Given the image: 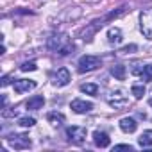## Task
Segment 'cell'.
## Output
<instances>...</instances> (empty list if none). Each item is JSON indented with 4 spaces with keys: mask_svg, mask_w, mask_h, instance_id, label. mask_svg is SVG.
Masks as SVG:
<instances>
[{
    "mask_svg": "<svg viewBox=\"0 0 152 152\" xmlns=\"http://www.w3.org/2000/svg\"><path fill=\"white\" fill-rule=\"evenodd\" d=\"M47 48L59 54V56H68L72 50H73V43L70 41L68 34L64 32H59V34H52L47 41Z\"/></svg>",
    "mask_w": 152,
    "mask_h": 152,
    "instance_id": "6da1fadb",
    "label": "cell"
},
{
    "mask_svg": "<svg viewBox=\"0 0 152 152\" xmlns=\"http://www.w3.org/2000/svg\"><path fill=\"white\" fill-rule=\"evenodd\" d=\"M111 75L116 81H124L127 75V68L124 64H115V66H111Z\"/></svg>",
    "mask_w": 152,
    "mask_h": 152,
    "instance_id": "2e32d148",
    "label": "cell"
},
{
    "mask_svg": "<svg viewBox=\"0 0 152 152\" xmlns=\"http://www.w3.org/2000/svg\"><path fill=\"white\" fill-rule=\"evenodd\" d=\"M148 104H150V106H152V97H150V99H148Z\"/></svg>",
    "mask_w": 152,
    "mask_h": 152,
    "instance_id": "f1b7e54d",
    "label": "cell"
},
{
    "mask_svg": "<svg viewBox=\"0 0 152 152\" xmlns=\"http://www.w3.org/2000/svg\"><path fill=\"white\" fill-rule=\"evenodd\" d=\"M127 11H131V9H129L127 6H122V7H118L116 11H111V13L106 16V22H109V20H115V18H120V16H122V15H125Z\"/></svg>",
    "mask_w": 152,
    "mask_h": 152,
    "instance_id": "d6986e66",
    "label": "cell"
},
{
    "mask_svg": "<svg viewBox=\"0 0 152 152\" xmlns=\"http://www.w3.org/2000/svg\"><path fill=\"white\" fill-rule=\"evenodd\" d=\"M93 141H95V145H97V147L106 148V147H109L111 138H109L104 131H95V132H93Z\"/></svg>",
    "mask_w": 152,
    "mask_h": 152,
    "instance_id": "8fae6325",
    "label": "cell"
},
{
    "mask_svg": "<svg viewBox=\"0 0 152 152\" xmlns=\"http://www.w3.org/2000/svg\"><path fill=\"white\" fill-rule=\"evenodd\" d=\"M6 106H7V97L2 95V107H6Z\"/></svg>",
    "mask_w": 152,
    "mask_h": 152,
    "instance_id": "83f0119b",
    "label": "cell"
},
{
    "mask_svg": "<svg viewBox=\"0 0 152 152\" xmlns=\"http://www.w3.org/2000/svg\"><path fill=\"white\" fill-rule=\"evenodd\" d=\"M47 120H48V124L50 125H54V127H59V125H63L64 124V115L63 113H57V111H52V113H48L47 115Z\"/></svg>",
    "mask_w": 152,
    "mask_h": 152,
    "instance_id": "5bb4252c",
    "label": "cell"
},
{
    "mask_svg": "<svg viewBox=\"0 0 152 152\" xmlns=\"http://www.w3.org/2000/svg\"><path fill=\"white\" fill-rule=\"evenodd\" d=\"M70 107H72L73 113H77V115H86V113H90L93 109V104L88 102V100H83V99H75V100H72Z\"/></svg>",
    "mask_w": 152,
    "mask_h": 152,
    "instance_id": "9c48e42d",
    "label": "cell"
},
{
    "mask_svg": "<svg viewBox=\"0 0 152 152\" xmlns=\"http://www.w3.org/2000/svg\"><path fill=\"white\" fill-rule=\"evenodd\" d=\"M50 81H52V84H54V86L63 88V86H66V84L70 83V72H68L66 68H57V70L52 73Z\"/></svg>",
    "mask_w": 152,
    "mask_h": 152,
    "instance_id": "52a82bcc",
    "label": "cell"
},
{
    "mask_svg": "<svg viewBox=\"0 0 152 152\" xmlns=\"http://www.w3.org/2000/svg\"><path fill=\"white\" fill-rule=\"evenodd\" d=\"M86 134L88 131L81 125H72V127H66V138L68 141L75 143V145H83L86 141Z\"/></svg>",
    "mask_w": 152,
    "mask_h": 152,
    "instance_id": "3957f363",
    "label": "cell"
},
{
    "mask_svg": "<svg viewBox=\"0 0 152 152\" xmlns=\"http://www.w3.org/2000/svg\"><path fill=\"white\" fill-rule=\"evenodd\" d=\"M36 88V81L32 79H18L15 81V91L16 93H27V91H32Z\"/></svg>",
    "mask_w": 152,
    "mask_h": 152,
    "instance_id": "30bf717a",
    "label": "cell"
},
{
    "mask_svg": "<svg viewBox=\"0 0 152 152\" xmlns=\"http://www.w3.org/2000/svg\"><path fill=\"white\" fill-rule=\"evenodd\" d=\"M104 23H106V18H102V20H95L91 25H88V29H84V31L81 32V38H83L84 41H91L93 36L97 34V31L104 27Z\"/></svg>",
    "mask_w": 152,
    "mask_h": 152,
    "instance_id": "ba28073f",
    "label": "cell"
},
{
    "mask_svg": "<svg viewBox=\"0 0 152 152\" xmlns=\"http://www.w3.org/2000/svg\"><path fill=\"white\" fill-rule=\"evenodd\" d=\"M100 64H102V63H100V59H99L97 56H83V57L79 59V63H77V70H79L81 73H86V72L97 70Z\"/></svg>",
    "mask_w": 152,
    "mask_h": 152,
    "instance_id": "277c9868",
    "label": "cell"
},
{
    "mask_svg": "<svg viewBox=\"0 0 152 152\" xmlns=\"http://www.w3.org/2000/svg\"><path fill=\"white\" fill-rule=\"evenodd\" d=\"M20 70H22V72H34V70H38V66H36V63L27 61V63H23V64L20 66Z\"/></svg>",
    "mask_w": 152,
    "mask_h": 152,
    "instance_id": "cb8c5ba5",
    "label": "cell"
},
{
    "mask_svg": "<svg viewBox=\"0 0 152 152\" xmlns=\"http://www.w3.org/2000/svg\"><path fill=\"white\" fill-rule=\"evenodd\" d=\"M131 93L134 95V99H143V95H145V86H143V84H132V86H131Z\"/></svg>",
    "mask_w": 152,
    "mask_h": 152,
    "instance_id": "ffe728a7",
    "label": "cell"
},
{
    "mask_svg": "<svg viewBox=\"0 0 152 152\" xmlns=\"http://www.w3.org/2000/svg\"><path fill=\"white\" fill-rule=\"evenodd\" d=\"M81 91L86 93V95H93V97H97V95H99V86L93 84V83H86V84L81 86Z\"/></svg>",
    "mask_w": 152,
    "mask_h": 152,
    "instance_id": "ac0fdd59",
    "label": "cell"
},
{
    "mask_svg": "<svg viewBox=\"0 0 152 152\" xmlns=\"http://www.w3.org/2000/svg\"><path fill=\"white\" fill-rule=\"evenodd\" d=\"M7 141L16 150H25V148H31V145H32V141L27 134H11L7 138Z\"/></svg>",
    "mask_w": 152,
    "mask_h": 152,
    "instance_id": "8992f818",
    "label": "cell"
},
{
    "mask_svg": "<svg viewBox=\"0 0 152 152\" xmlns=\"http://www.w3.org/2000/svg\"><path fill=\"white\" fill-rule=\"evenodd\" d=\"M143 63H140V61H134L132 64H131V73L132 75H141V72H143Z\"/></svg>",
    "mask_w": 152,
    "mask_h": 152,
    "instance_id": "603a6c76",
    "label": "cell"
},
{
    "mask_svg": "<svg viewBox=\"0 0 152 152\" xmlns=\"http://www.w3.org/2000/svg\"><path fill=\"white\" fill-rule=\"evenodd\" d=\"M138 143H140V147H143V148L152 147V131H143V134L138 138Z\"/></svg>",
    "mask_w": 152,
    "mask_h": 152,
    "instance_id": "e0dca14e",
    "label": "cell"
},
{
    "mask_svg": "<svg viewBox=\"0 0 152 152\" xmlns=\"http://www.w3.org/2000/svg\"><path fill=\"white\" fill-rule=\"evenodd\" d=\"M106 100H107V104H109L113 109H116V111H122V109H125V107L129 106V97L125 95L124 90H113V91H109V93L106 95Z\"/></svg>",
    "mask_w": 152,
    "mask_h": 152,
    "instance_id": "7a4b0ae2",
    "label": "cell"
},
{
    "mask_svg": "<svg viewBox=\"0 0 152 152\" xmlns=\"http://www.w3.org/2000/svg\"><path fill=\"white\" fill-rule=\"evenodd\" d=\"M134 147L132 145H127V143H120V145H115V150H132Z\"/></svg>",
    "mask_w": 152,
    "mask_h": 152,
    "instance_id": "484cf974",
    "label": "cell"
},
{
    "mask_svg": "<svg viewBox=\"0 0 152 152\" xmlns=\"http://www.w3.org/2000/svg\"><path fill=\"white\" fill-rule=\"evenodd\" d=\"M107 41H109L111 45L120 43V41H122V29H120V27H111V29L107 31Z\"/></svg>",
    "mask_w": 152,
    "mask_h": 152,
    "instance_id": "9a60e30c",
    "label": "cell"
},
{
    "mask_svg": "<svg viewBox=\"0 0 152 152\" xmlns=\"http://www.w3.org/2000/svg\"><path fill=\"white\" fill-rule=\"evenodd\" d=\"M9 79H11V77H9V75H4V77H2V86H7V84L11 83Z\"/></svg>",
    "mask_w": 152,
    "mask_h": 152,
    "instance_id": "4316f807",
    "label": "cell"
},
{
    "mask_svg": "<svg viewBox=\"0 0 152 152\" xmlns=\"http://www.w3.org/2000/svg\"><path fill=\"white\" fill-rule=\"evenodd\" d=\"M34 124H36V120L32 116H22L18 120V125L20 127H34Z\"/></svg>",
    "mask_w": 152,
    "mask_h": 152,
    "instance_id": "44dd1931",
    "label": "cell"
},
{
    "mask_svg": "<svg viewBox=\"0 0 152 152\" xmlns=\"http://www.w3.org/2000/svg\"><path fill=\"white\" fill-rule=\"evenodd\" d=\"M43 104H45V97L43 95H34V97H31L29 100H27V109H31V111H38V109H41L43 107Z\"/></svg>",
    "mask_w": 152,
    "mask_h": 152,
    "instance_id": "4fadbf2b",
    "label": "cell"
},
{
    "mask_svg": "<svg viewBox=\"0 0 152 152\" xmlns=\"http://www.w3.org/2000/svg\"><path fill=\"white\" fill-rule=\"evenodd\" d=\"M141 77H143V81H152V63L150 64H145L143 66V72H141Z\"/></svg>",
    "mask_w": 152,
    "mask_h": 152,
    "instance_id": "7402d4cb",
    "label": "cell"
},
{
    "mask_svg": "<svg viewBox=\"0 0 152 152\" xmlns=\"http://www.w3.org/2000/svg\"><path fill=\"white\" fill-rule=\"evenodd\" d=\"M140 31L147 39H152V9H145L140 15Z\"/></svg>",
    "mask_w": 152,
    "mask_h": 152,
    "instance_id": "5b68a950",
    "label": "cell"
},
{
    "mask_svg": "<svg viewBox=\"0 0 152 152\" xmlns=\"http://www.w3.org/2000/svg\"><path fill=\"white\" fill-rule=\"evenodd\" d=\"M120 129H122L124 132L131 134V132H134V131L138 129V124H136V120H134V118L125 116V118H122V120H120Z\"/></svg>",
    "mask_w": 152,
    "mask_h": 152,
    "instance_id": "7c38bea8",
    "label": "cell"
},
{
    "mask_svg": "<svg viewBox=\"0 0 152 152\" xmlns=\"http://www.w3.org/2000/svg\"><path fill=\"white\" fill-rule=\"evenodd\" d=\"M136 48H138L136 45H127V47H124V48L120 50V54H132Z\"/></svg>",
    "mask_w": 152,
    "mask_h": 152,
    "instance_id": "d4e9b609",
    "label": "cell"
}]
</instances>
